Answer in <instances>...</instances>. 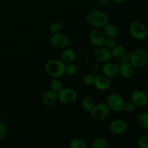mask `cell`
Wrapping results in <instances>:
<instances>
[{
  "label": "cell",
  "instance_id": "cell-32",
  "mask_svg": "<svg viewBox=\"0 0 148 148\" xmlns=\"http://www.w3.org/2000/svg\"><path fill=\"white\" fill-rule=\"evenodd\" d=\"M110 0H98V2H99L100 5L101 6H106L109 3Z\"/></svg>",
  "mask_w": 148,
  "mask_h": 148
},
{
  "label": "cell",
  "instance_id": "cell-2",
  "mask_svg": "<svg viewBox=\"0 0 148 148\" xmlns=\"http://www.w3.org/2000/svg\"><path fill=\"white\" fill-rule=\"evenodd\" d=\"M65 64L62 60L52 59L48 61L45 69L48 75L53 78H59L65 74Z\"/></svg>",
  "mask_w": 148,
  "mask_h": 148
},
{
  "label": "cell",
  "instance_id": "cell-27",
  "mask_svg": "<svg viewBox=\"0 0 148 148\" xmlns=\"http://www.w3.org/2000/svg\"><path fill=\"white\" fill-rule=\"evenodd\" d=\"M136 106L132 101H128V102L124 103V108L123 110L125 111L127 113H129V114H132V113L134 112L136 110Z\"/></svg>",
  "mask_w": 148,
  "mask_h": 148
},
{
  "label": "cell",
  "instance_id": "cell-17",
  "mask_svg": "<svg viewBox=\"0 0 148 148\" xmlns=\"http://www.w3.org/2000/svg\"><path fill=\"white\" fill-rule=\"evenodd\" d=\"M62 61L65 64L73 63L76 59V53L75 51L72 49H66L63 51L62 53V56H61Z\"/></svg>",
  "mask_w": 148,
  "mask_h": 148
},
{
  "label": "cell",
  "instance_id": "cell-11",
  "mask_svg": "<svg viewBox=\"0 0 148 148\" xmlns=\"http://www.w3.org/2000/svg\"><path fill=\"white\" fill-rule=\"evenodd\" d=\"M94 56L98 62H102V63L110 62L113 58L111 50L103 46L98 47L95 49L94 51Z\"/></svg>",
  "mask_w": 148,
  "mask_h": 148
},
{
  "label": "cell",
  "instance_id": "cell-13",
  "mask_svg": "<svg viewBox=\"0 0 148 148\" xmlns=\"http://www.w3.org/2000/svg\"><path fill=\"white\" fill-rule=\"evenodd\" d=\"M93 85L96 89L101 91H105L109 89L111 85V78L104 75H101L95 77Z\"/></svg>",
  "mask_w": 148,
  "mask_h": 148
},
{
  "label": "cell",
  "instance_id": "cell-14",
  "mask_svg": "<svg viewBox=\"0 0 148 148\" xmlns=\"http://www.w3.org/2000/svg\"><path fill=\"white\" fill-rule=\"evenodd\" d=\"M103 75H106L109 78H114L119 75V66L113 62H106L102 66Z\"/></svg>",
  "mask_w": 148,
  "mask_h": 148
},
{
  "label": "cell",
  "instance_id": "cell-10",
  "mask_svg": "<svg viewBox=\"0 0 148 148\" xmlns=\"http://www.w3.org/2000/svg\"><path fill=\"white\" fill-rule=\"evenodd\" d=\"M105 39L106 36L104 35L103 32L97 29L92 30L89 34L90 43L96 48L103 46Z\"/></svg>",
  "mask_w": 148,
  "mask_h": 148
},
{
  "label": "cell",
  "instance_id": "cell-9",
  "mask_svg": "<svg viewBox=\"0 0 148 148\" xmlns=\"http://www.w3.org/2000/svg\"><path fill=\"white\" fill-rule=\"evenodd\" d=\"M131 100L136 106L143 107L148 103V95L143 90H135L132 93Z\"/></svg>",
  "mask_w": 148,
  "mask_h": 148
},
{
  "label": "cell",
  "instance_id": "cell-30",
  "mask_svg": "<svg viewBox=\"0 0 148 148\" xmlns=\"http://www.w3.org/2000/svg\"><path fill=\"white\" fill-rule=\"evenodd\" d=\"M62 24L59 22H56V23H52L49 27V30L51 33H56L58 32H60L61 29H62Z\"/></svg>",
  "mask_w": 148,
  "mask_h": 148
},
{
  "label": "cell",
  "instance_id": "cell-29",
  "mask_svg": "<svg viewBox=\"0 0 148 148\" xmlns=\"http://www.w3.org/2000/svg\"><path fill=\"white\" fill-rule=\"evenodd\" d=\"M116 46V41L115 40V38H106L105 39V41H104V44L103 46H105L106 48L107 49H111L113 48H114L115 46Z\"/></svg>",
  "mask_w": 148,
  "mask_h": 148
},
{
  "label": "cell",
  "instance_id": "cell-28",
  "mask_svg": "<svg viewBox=\"0 0 148 148\" xmlns=\"http://www.w3.org/2000/svg\"><path fill=\"white\" fill-rule=\"evenodd\" d=\"M94 81H95V77L91 74H86L82 77V82L86 85H93Z\"/></svg>",
  "mask_w": 148,
  "mask_h": 148
},
{
  "label": "cell",
  "instance_id": "cell-12",
  "mask_svg": "<svg viewBox=\"0 0 148 148\" xmlns=\"http://www.w3.org/2000/svg\"><path fill=\"white\" fill-rule=\"evenodd\" d=\"M110 131L114 134H122L126 132L127 130V124L124 120L116 119L112 121L109 126Z\"/></svg>",
  "mask_w": 148,
  "mask_h": 148
},
{
  "label": "cell",
  "instance_id": "cell-21",
  "mask_svg": "<svg viewBox=\"0 0 148 148\" xmlns=\"http://www.w3.org/2000/svg\"><path fill=\"white\" fill-rule=\"evenodd\" d=\"M108 146V144L107 140L102 137L95 138L92 143V148H107Z\"/></svg>",
  "mask_w": 148,
  "mask_h": 148
},
{
  "label": "cell",
  "instance_id": "cell-24",
  "mask_svg": "<svg viewBox=\"0 0 148 148\" xmlns=\"http://www.w3.org/2000/svg\"><path fill=\"white\" fill-rule=\"evenodd\" d=\"M50 87L52 90L55 91L56 92H58L60 90L63 88V83H62V82L59 79L55 78V79H52L51 81Z\"/></svg>",
  "mask_w": 148,
  "mask_h": 148
},
{
  "label": "cell",
  "instance_id": "cell-33",
  "mask_svg": "<svg viewBox=\"0 0 148 148\" xmlns=\"http://www.w3.org/2000/svg\"><path fill=\"white\" fill-rule=\"evenodd\" d=\"M111 1H114V3H116V4H120V3H122L124 1H125L126 0H111Z\"/></svg>",
  "mask_w": 148,
  "mask_h": 148
},
{
  "label": "cell",
  "instance_id": "cell-5",
  "mask_svg": "<svg viewBox=\"0 0 148 148\" xmlns=\"http://www.w3.org/2000/svg\"><path fill=\"white\" fill-rule=\"evenodd\" d=\"M110 108L106 103H99L94 106L92 109L90 111L91 117L95 121H101L105 120L110 114Z\"/></svg>",
  "mask_w": 148,
  "mask_h": 148
},
{
  "label": "cell",
  "instance_id": "cell-25",
  "mask_svg": "<svg viewBox=\"0 0 148 148\" xmlns=\"http://www.w3.org/2000/svg\"><path fill=\"white\" fill-rule=\"evenodd\" d=\"M77 72V67L74 63L67 64L65 65V74L69 75V76H73Z\"/></svg>",
  "mask_w": 148,
  "mask_h": 148
},
{
  "label": "cell",
  "instance_id": "cell-18",
  "mask_svg": "<svg viewBox=\"0 0 148 148\" xmlns=\"http://www.w3.org/2000/svg\"><path fill=\"white\" fill-rule=\"evenodd\" d=\"M103 28V33L106 37L115 38L118 36L119 30L116 26L114 25L108 23Z\"/></svg>",
  "mask_w": 148,
  "mask_h": 148
},
{
  "label": "cell",
  "instance_id": "cell-34",
  "mask_svg": "<svg viewBox=\"0 0 148 148\" xmlns=\"http://www.w3.org/2000/svg\"><path fill=\"white\" fill-rule=\"evenodd\" d=\"M147 36H148V27H147Z\"/></svg>",
  "mask_w": 148,
  "mask_h": 148
},
{
  "label": "cell",
  "instance_id": "cell-19",
  "mask_svg": "<svg viewBox=\"0 0 148 148\" xmlns=\"http://www.w3.org/2000/svg\"><path fill=\"white\" fill-rule=\"evenodd\" d=\"M111 52L112 57L121 59L127 53V49L125 48V46H121V45H119V46L116 45L115 47L111 49Z\"/></svg>",
  "mask_w": 148,
  "mask_h": 148
},
{
  "label": "cell",
  "instance_id": "cell-23",
  "mask_svg": "<svg viewBox=\"0 0 148 148\" xmlns=\"http://www.w3.org/2000/svg\"><path fill=\"white\" fill-rule=\"evenodd\" d=\"M138 122L144 130H148V112H143L139 116Z\"/></svg>",
  "mask_w": 148,
  "mask_h": 148
},
{
  "label": "cell",
  "instance_id": "cell-15",
  "mask_svg": "<svg viewBox=\"0 0 148 148\" xmlns=\"http://www.w3.org/2000/svg\"><path fill=\"white\" fill-rule=\"evenodd\" d=\"M119 68V75L124 79H130L134 75V68L130 62H123Z\"/></svg>",
  "mask_w": 148,
  "mask_h": 148
},
{
  "label": "cell",
  "instance_id": "cell-26",
  "mask_svg": "<svg viewBox=\"0 0 148 148\" xmlns=\"http://www.w3.org/2000/svg\"><path fill=\"white\" fill-rule=\"evenodd\" d=\"M137 144L140 148H148V134H143L137 140Z\"/></svg>",
  "mask_w": 148,
  "mask_h": 148
},
{
  "label": "cell",
  "instance_id": "cell-20",
  "mask_svg": "<svg viewBox=\"0 0 148 148\" xmlns=\"http://www.w3.org/2000/svg\"><path fill=\"white\" fill-rule=\"evenodd\" d=\"M95 105V100L90 96L85 97L82 101V108L87 112H90L92 109V108H93Z\"/></svg>",
  "mask_w": 148,
  "mask_h": 148
},
{
  "label": "cell",
  "instance_id": "cell-3",
  "mask_svg": "<svg viewBox=\"0 0 148 148\" xmlns=\"http://www.w3.org/2000/svg\"><path fill=\"white\" fill-rule=\"evenodd\" d=\"M88 23L95 28H103L108 23V17L105 12L100 10H92L87 15Z\"/></svg>",
  "mask_w": 148,
  "mask_h": 148
},
{
  "label": "cell",
  "instance_id": "cell-1",
  "mask_svg": "<svg viewBox=\"0 0 148 148\" xmlns=\"http://www.w3.org/2000/svg\"><path fill=\"white\" fill-rule=\"evenodd\" d=\"M129 62L136 69H143L148 66V51L145 49H136L130 53Z\"/></svg>",
  "mask_w": 148,
  "mask_h": 148
},
{
  "label": "cell",
  "instance_id": "cell-8",
  "mask_svg": "<svg viewBox=\"0 0 148 148\" xmlns=\"http://www.w3.org/2000/svg\"><path fill=\"white\" fill-rule=\"evenodd\" d=\"M49 40L51 45L56 49H64L67 47L69 43L67 36L60 32L52 33Z\"/></svg>",
  "mask_w": 148,
  "mask_h": 148
},
{
  "label": "cell",
  "instance_id": "cell-6",
  "mask_svg": "<svg viewBox=\"0 0 148 148\" xmlns=\"http://www.w3.org/2000/svg\"><path fill=\"white\" fill-rule=\"evenodd\" d=\"M124 103L125 101L124 98L118 93H111L107 97L106 104L109 107L110 110L115 112H119L122 111L124 108Z\"/></svg>",
  "mask_w": 148,
  "mask_h": 148
},
{
  "label": "cell",
  "instance_id": "cell-4",
  "mask_svg": "<svg viewBox=\"0 0 148 148\" xmlns=\"http://www.w3.org/2000/svg\"><path fill=\"white\" fill-rule=\"evenodd\" d=\"M57 98L61 103L70 105L77 99V92L72 88H63L57 92Z\"/></svg>",
  "mask_w": 148,
  "mask_h": 148
},
{
  "label": "cell",
  "instance_id": "cell-22",
  "mask_svg": "<svg viewBox=\"0 0 148 148\" xmlns=\"http://www.w3.org/2000/svg\"><path fill=\"white\" fill-rule=\"evenodd\" d=\"M70 148H87L88 145L85 140L80 138H74L69 143Z\"/></svg>",
  "mask_w": 148,
  "mask_h": 148
},
{
  "label": "cell",
  "instance_id": "cell-31",
  "mask_svg": "<svg viewBox=\"0 0 148 148\" xmlns=\"http://www.w3.org/2000/svg\"><path fill=\"white\" fill-rule=\"evenodd\" d=\"M7 134V127L4 123L0 121V140H3Z\"/></svg>",
  "mask_w": 148,
  "mask_h": 148
},
{
  "label": "cell",
  "instance_id": "cell-16",
  "mask_svg": "<svg viewBox=\"0 0 148 148\" xmlns=\"http://www.w3.org/2000/svg\"><path fill=\"white\" fill-rule=\"evenodd\" d=\"M57 100V92L52 90L45 92L42 95L41 98L42 103L46 106H51L53 105Z\"/></svg>",
  "mask_w": 148,
  "mask_h": 148
},
{
  "label": "cell",
  "instance_id": "cell-7",
  "mask_svg": "<svg viewBox=\"0 0 148 148\" xmlns=\"http://www.w3.org/2000/svg\"><path fill=\"white\" fill-rule=\"evenodd\" d=\"M130 35L134 39L143 40L147 37V27L140 22H134L130 27Z\"/></svg>",
  "mask_w": 148,
  "mask_h": 148
}]
</instances>
